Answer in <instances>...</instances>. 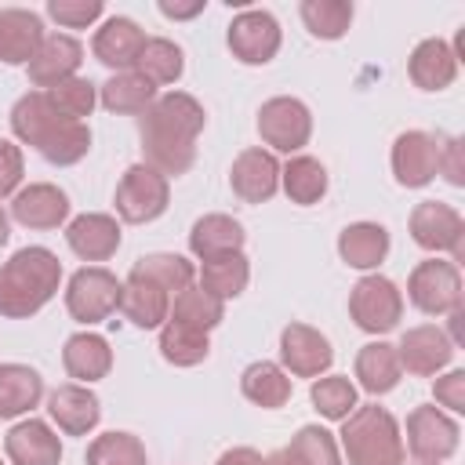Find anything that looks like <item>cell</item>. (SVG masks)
<instances>
[{
	"instance_id": "37",
	"label": "cell",
	"mask_w": 465,
	"mask_h": 465,
	"mask_svg": "<svg viewBox=\"0 0 465 465\" xmlns=\"http://www.w3.org/2000/svg\"><path fill=\"white\" fill-rule=\"evenodd\" d=\"M207 352H211V338L203 331L185 327V323H174V320H167L160 327V356L167 363H174V367H196V363L207 360Z\"/></svg>"
},
{
	"instance_id": "16",
	"label": "cell",
	"mask_w": 465,
	"mask_h": 465,
	"mask_svg": "<svg viewBox=\"0 0 465 465\" xmlns=\"http://www.w3.org/2000/svg\"><path fill=\"white\" fill-rule=\"evenodd\" d=\"M229 185L243 203H265L280 189V163L269 149L251 145L229 167Z\"/></svg>"
},
{
	"instance_id": "33",
	"label": "cell",
	"mask_w": 465,
	"mask_h": 465,
	"mask_svg": "<svg viewBox=\"0 0 465 465\" xmlns=\"http://www.w3.org/2000/svg\"><path fill=\"white\" fill-rule=\"evenodd\" d=\"M280 185H283L287 200L298 203V207L320 203L323 193H327V167H323L316 156L294 153V156L280 167Z\"/></svg>"
},
{
	"instance_id": "28",
	"label": "cell",
	"mask_w": 465,
	"mask_h": 465,
	"mask_svg": "<svg viewBox=\"0 0 465 465\" xmlns=\"http://www.w3.org/2000/svg\"><path fill=\"white\" fill-rule=\"evenodd\" d=\"M338 254L352 269H378L389 254V229L378 222H352L338 232Z\"/></svg>"
},
{
	"instance_id": "25",
	"label": "cell",
	"mask_w": 465,
	"mask_h": 465,
	"mask_svg": "<svg viewBox=\"0 0 465 465\" xmlns=\"http://www.w3.org/2000/svg\"><path fill=\"white\" fill-rule=\"evenodd\" d=\"M407 73H411V84L421 87V91H443L454 84L458 76V58H454V47L440 36H429L421 40L411 58H407Z\"/></svg>"
},
{
	"instance_id": "2",
	"label": "cell",
	"mask_w": 465,
	"mask_h": 465,
	"mask_svg": "<svg viewBox=\"0 0 465 465\" xmlns=\"http://www.w3.org/2000/svg\"><path fill=\"white\" fill-rule=\"evenodd\" d=\"M11 131L18 142L33 145L47 163L54 167H73L87 156L91 149V127L80 120L62 116L47 91H29L15 102L11 109Z\"/></svg>"
},
{
	"instance_id": "49",
	"label": "cell",
	"mask_w": 465,
	"mask_h": 465,
	"mask_svg": "<svg viewBox=\"0 0 465 465\" xmlns=\"http://www.w3.org/2000/svg\"><path fill=\"white\" fill-rule=\"evenodd\" d=\"M214 465H265V458H262L254 447H232V450H225Z\"/></svg>"
},
{
	"instance_id": "19",
	"label": "cell",
	"mask_w": 465,
	"mask_h": 465,
	"mask_svg": "<svg viewBox=\"0 0 465 465\" xmlns=\"http://www.w3.org/2000/svg\"><path fill=\"white\" fill-rule=\"evenodd\" d=\"M142 47H145V33H142V29H138V22H134V18H127V15H113V18H105V22H102V29H98V33H94V40H91L94 58H98L102 65L116 69V73L134 69V62H138V54H142Z\"/></svg>"
},
{
	"instance_id": "29",
	"label": "cell",
	"mask_w": 465,
	"mask_h": 465,
	"mask_svg": "<svg viewBox=\"0 0 465 465\" xmlns=\"http://www.w3.org/2000/svg\"><path fill=\"white\" fill-rule=\"evenodd\" d=\"M44 396V378L29 363H0V418L29 414Z\"/></svg>"
},
{
	"instance_id": "5",
	"label": "cell",
	"mask_w": 465,
	"mask_h": 465,
	"mask_svg": "<svg viewBox=\"0 0 465 465\" xmlns=\"http://www.w3.org/2000/svg\"><path fill=\"white\" fill-rule=\"evenodd\" d=\"M113 203H116V214L131 225L156 222L171 203V182L149 163H131L116 185Z\"/></svg>"
},
{
	"instance_id": "9",
	"label": "cell",
	"mask_w": 465,
	"mask_h": 465,
	"mask_svg": "<svg viewBox=\"0 0 465 465\" xmlns=\"http://www.w3.org/2000/svg\"><path fill=\"white\" fill-rule=\"evenodd\" d=\"M258 134L276 153H298L302 145H309L312 113L302 98L276 94V98L262 102V109H258Z\"/></svg>"
},
{
	"instance_id": "52",
	"label": "cell",
	"mask_w": 465,
	"mask_h": 465,
	"mask_svg": "<svg viewBox=\"0 0 465 465\" xmlns=\"http://www.w3.org/2000/svg\"><path fill=\"white\" fill-rule=\"evenodd\" d=\"M418 465H440V461H418Z\"/></svg>"
},
{
	"instance_id": "24",
	"label": "cell",
	"mask_w": 465,
	"mask_h": 465,
	"mask_svg": "<svg viewBox=\"0 0 465 465\" xmlns=\"http://www.w3.org/2000/svg\"><path fill=\"white\" fill-rule=\"evenodd\" d=\"M120 312H124L134 327H142V331L163 327L167 316H171V294H167L156 280L131 272V276L124 280V287H120Z\"/></svg>"
},
{
	"instance_id": "45",
	"label": "cell",
	"mask_w": 465,
	"mask_h": 465,
	"mask_svg": "<svg viewBox=\"0 0 465 465\" xmlns=\"http://www.w3.org/2000/svg\"><path fill=\"white\" fill-rule=\"evenodd\" d=\"M436 174H443L450 185H465V153L461 138L436 134Z\"/></svg>"
},
{
	"instance_id": "13",
	"label": "cell",
	"mask_w": 465,
	"mask_h": 465,
	"mask_svg": "<svg viewBox=\"0 0 465 465\" xmlns=\"http://www.w3.org/2000/svg\"><path fill=\"white\" fill-rule=\"evenodd\" d=\"M461 429L440 407H414L407 414V450L418 461H447L458 450Z\"/></svg>"
},
{
	"instance_id": "44",
	"label": "cell",
	"mask_w": 465,
	"mask_h": 465,
	"mask_svg": "<svg viewBox=\"0 0 465 465\" xmlns=\"http://www.w3.org/2000/svg\"><path fill=\"white\" fill-rule=\"evenodd\" d=\"M105 11L102 0H51L47 15L62 25V29H87L91 22H98Z\"/></svg>"
},
{
	"instance_id": "3",
	"label": "cell",
	"mask_w": 465,
	"mask_h": 465,
	"mask_svg": "<svg viewBox=\"0 0 465 465\" xmlns=\"http://www.w3.org/2000/svg\"><path fill=\"white\" fill-rule=\"evenodd\" d=\"M62 283V262L47 247H22L0 265V316L29 320L36 316Z\"/></svg>"
},
{
	"instance_id": "6",
	"label": "cell",
	"mask_w": 465,
	"mask_h": 465,
	"mask_svg": "<svg viewBox=\"0 0 465 465\" xmlns=\"http://www.w3.org/2000/svg\"><path fill=\"white\" fill-rule=\"evenodd\" d=\"M407 298L425 316H447L461 309V272L447 258H425L407 276Z\"/></svg>"
},
{
	"instance_id": "51",
	"label": "cell",
	"mask_w": 465,
	"mask_h": 465,
	"mask_svg": "<svg viewBox=\"0 0 465 465\" xmlns=\"http://www.w3.org/2000/svg\"><path fill=\"white\" fill-rule=\"evenodd\" d=\"M7 236H11V222H7V214H4V207H0V247L7 243Z\"/></svg>"
},
{
	"instance_id": "36",
	"label": "cell",
	"mask_w": 465,
	"mask_h": 465,
	"mask_svg": "<svg viewBox=\"0 0 465 465\" xmlns=\"http://www.w3.org/2000/svg\"><path fill=\"white\" fill-rule=\"evenodd\" d=\"M182 69H185V54H182V47L174 40L145 36V47H142V54L134 62V73H142L153 87H160V84L182 80Z\"/></svg>"
},
{
	"instance_id": "34",
	"label": "cell",
	"mask_w": 465,
	"mask_h": 465,
	"mask_svg": "<svg viewBox=\"0 0 465 465\" xmlns=\"http://www.w3.org/2000/svg\"><path fill=\"white\" fill-rule=\"evenodd\" d=\"M167 320H174V323H185V327H196V331H214L222 320H225V302L222 298H214V294H207L200 283H189L185 291H178L174 294V302H171V316Z\"/></svg>"
},
{
	"instance_id": "32",
	"label": "cell",
	"mask_w": 465,
	"mask_h": 465,
	"mask_svg": "<svg viewBox=\"0 0 465 465\" xmlns=\"http://www.w3.org/2000/svg\"><path fill=\"white\" fill-rule=\"evenodd\" d=\"M156 98V87L134 73V69H124V73H113L102 87H98V102L109 109V113H127V116H142Z\"/></svg>"
},
{
	"instance_id": "43",
	"label": "cell",
	"mask_w": 465,
	"mask_h": 465,
	"mask_svg": "<svg viewBox=\"0 0 465 465\" xmlns=\"http://www.w3.org/2000/svg\"><path fill=\"white\" fill-rule=\"evenodd\" d=\"M291 447L302 454L305 465H341V450H338V440L320 429V425H302L291 440Z\"/></svg>"
},
{
	"instance_id": "41",
	"label": "cell",
	"mask_w": 465,
	"mask_h": 465,
	"mask_svg": "<svg viewBox=\"0 0 465 465\" xmlns=\"http://www.w3.org/2000/svg\"><path fill=\"white\" fill-rule=\"evenodd\" d=\"M131 272L156 280L167 294H178V291H185V287L196 280V269H193L189 258H182V254H163V251H160V254H145V258H138Z\"/></svg>"
},
{
	"instance_id": "38",
	"label": "cell",
	"mask_w": 465,
	"mask_h": 465,
	"mask_svg": "<svg viewBox=\"0 0 465 465\" xmlns=\"http://www.w3.org/2000/svg\"><path fill=\"white\" fill-rule=\"evenodd\" d=\"M302 22L320 40H341L352 25V4L345 0H302Z\"/></svg>"
},
{
	"instance_id": "53",
	"label": "cell",
	"mask_w": 465,
	"mask_h": 465,
	"mask_svg": "<svg viewBox=\"0 0 465 465\" xmlns=\"http://www.w3.org/2000/svg\"><path fill=\"white\" fill-rule=\"evenodd\" d=\"M0 465H4V461H0Z\"/></svg>"
},
{
	"instance_id": "15",
	"label": "cell",
	"mask_w": 465,
	"mask_h": 465,
	"mask_svg": "<svg viewBox=\"0 0 465 465\" xmlns=\"http://www.w3.org/2000/svg\"><path fill=\"white\" fill-rule=\"evenodd\" d=\"M80 62H84V44L76 36H69V33H47L44 44H40V51L25 65L29 69V84L40 87V91H51V87L73 80L76 69H80Z\"/></svg>"
},
{
	"instance_id": "46",
	"label": "cell",
	"mask_w": 465,
	"mask_h": 465,
	"mask_svg": "<svg viewBox=\"0 0 465 465\" xmlns=\"http://www.w3.org/2000/svg\"><path fill=\"white\" fill-rule=\"evenodd\" d=\"M22 171H25V160H22V149L7 138H0V200L18 193L22 185Z\"/></svg>"
},
{
	"instance_id": "27",
	"label": "cell",
	"mask_w": 465,
	"mask_h": 465,
	"mask_svg": "<svg viewBox=\"0 0 465 465\" xmlns=\"http://www.w3.org/2000/svg\"><path fill=\"white\" fill-rule=\"evenodd\" d=\"M243 225L229 214H203L193 222L189 229V251L200 258V262H211V258H222V254H236L243 251Z\"/></svg>"
},
{
	"instance_id": "30",
	"label": "cell",
	"mask_w": 465,
	"mask_h": 465,
	"mask_svg": "<svg viewBox=\"0 0 465 465\" xmlns=\"http://www.w3.org/2000/svg\"><path fill=\"white\" fill-rule=\"evenodd\" d=\"M400 356H396V345L389 341H367L360 352H356V378L360 385L371 392V396H385L400 385Z\"/></svg>"
},
{
	"instance_id": "21",
	"label": "cell",
	"mask_w": 465,
	"mask_h": 465,
	"mask_svg": "<svg viewBox=\"0 0 465 465\" xmlns=\"http://www.w3.org/2000/svg\"><path fill=\"white\" fill-rule=\"evenodd\" d=\"M65 243L84 262H105L120 247V222L113 214H102V211L76 214L65 225Z\"/></svg>"
},
{
	"instance_id": "8",
	"label": "cell",
	"mask_w": 465,
	"mask_h": 465,
	"mask_svg": "<svg viewBox=\"0 0 465 465\" xmlns=\"http://www.w3.org/2000/svg\"><path fill=\"white\" fill-rule=\"evenodd\" d=\"M349 316L367 334H389L403 316V294L389 276L371 272L349 291Z\"/></svg>"
},
{
	"instance_id": "23",
	"label": "cell",
	"mask_w": 465,
	"mask_h": 465,
	"mask_svg": "<svg viewBox=\"0 0 465 465\" xmlns=\"http://www.w3.org/2000/svg\"><path fill=\"white\" fill-rule=\"evenodd\" d=\"M44 22L36 11L25 7H0V62L29 65L44 44Z\"/></svg>"
},
{
	"instance_id": "31",
	"label": "cell",
	"mask_w": 465,
	"mask_h": 465,
	"mask_svg": "<svg viewBox=\"0 0 465 465\" xmlns=\"http://www.w3.org/2000/svg\"><path fill=\"white\" fill-rule=\"evenodd\" d=\"M240 392L254 403V407H265V411H276L291 400V378L280 363L272 360H254L243 367L240 374Z\"/></svg>"
},
{
	"instance_id": "42",
	"label": "cell",
	"mask_w": 465,
	"mask_h": 465,
	"mask_svg": "<svg viewBox=\"0 0 465 465\" xmlns=\"http://www.w3.org/2000/svg\"><path fill=\"white\" fill-rule=\"evenodd\" d=\"M47 98H51V105L62 113V116H69V120H87L91 116V109H94V102H98V84H91V80H84V76H73V80H65V84H58V87H51L47 91Z\"/></svg>"
},
{
	"instance_id": "22",
	"label": "cell",
	"mask_w": 465,
	"mask_h": 465,
	"mask_svg": "<svg viewBox=\"0 0 465 465\" xmlns=\"http://www.w3.org/2000/svg\"><path fill=\"white\" fill-rule=\"evenodd\" d=\"M4 450H7V461L11 465H58L62 461V440L40 418L18 421L4 436Z\"/></svg>"
},
{
	"instance_id": "20",
	"label": "cell",
	"mask_w": 465,
	"mask_h": 465,
	"mask_svg": "<svg viewBox=\"0 0 465 465\" xmlns=\"http://www.w3.org/2000/svg\"><path fill=\"white\" fill-rule=\"evenodd\" d=\"M11 218L25 229H58L69 218V196L51 182H33L15 193Z\"/></svg>"
},
{
	"instance_id": "47",
	"label": "cell",
	"mask_w": 465,
	"mask_h": 465,
	"mask_svg": "<svg viewBox=\"0 0 465 465\" xmlns=\"http://www.w3.org/2000/svg\"><path fill=\"white\" fill-rule=\"evenodd\" d=\"M432 396H436V403L447 407L450 414H461V411H465V371L454 367V371H447L443 378H436Z\"/></svg>"
},
{
	"instance_id": "35",
	"label": "cell",
	"mask_w": 465,
	"mask_h": 465,
	"mask_svg": "<svg viewBox=\"0 0 465 465\" xmlns=\"http://www.w3.org/2000/svg\"><path fill=\"white\" fill-rule=\"evenodd\" d=\"M247 280H251V265L243 258V251L236 254H222V258H211V262H200V287L222 302L236 298L247 291Z\"/></svg>"
},
{
	"instance_id": "26",
	"label": "cell",
	"mask_w": 465,
	"mask_h": 465,
	"mask_svg": "<svg viewBox=\"0 0 465 465\" xmlns=\"http://www.w3.org/2000/svg\"><path fill=\"white\" fill-rule=\"evenodd\" d=\"M62 367L69 378H76L80 385H91L98 378H105L113 371V349L102 334L94 331H80V334H69L65 338V349H62Z\"/></svg>"
},
{
	"instance_id": "10",
	"label": "cell",
	"mask_w": 465,
	"mask_h": 465,
	"mask_svg": "<svg viewBox=\"0 0 465 465\" xmlns=\"http://www.w3.org/2000/svg\"><path fill=\"white\" fill-rule=\"evenodd\" d=\"M407 225H411V240L418 247L436 251V254L447 251L450 262H461V251H465V222H461V214L450 203H443V200H421L411 211Z\"/></svg>"
},
{
	"instance_id": "1",
	"label": "cell",
	"mask_w": 465,
	"mask_h": 465,
	"mask_svg": "<svg viewBox=\"0 0 465 465\" xmlns=\"http://www.w3.org/2000/svg\"><path fill=\"white\" fill-rule=\"evenodd\" d=\"M203 124H207V113L193 94H185V91L156 94L153 105L138 116L145 163L156 167L163 178L185 174L196 160V138H200Z\"/></svg>"
},
{
	"instance_id": "18",
	"label": "cell",
	"mask_w": 465,
	"mask_h": 465,
	"mask_svg": "<svg viewBox=\"0 0 465 465\" xmlns=\"http://www.w3.org/2000/svg\"><path fill=\"white\" fill-rule=\"evenodd\" d=\"M47 414H51V421H54L65 436H87V432L102 421V403H98V396H94L87 385L69 381V385L51 389V396H47Z\"/></svg>"
},
{
	"instance_id": "48",
	"label": "cell",
	"mask_w": 465,
	"mask_h": 465,
	"mask_svg": "<svg viewBox=\"0 0 465 465\" xmlns=\"http://www.w3.org/2000/svg\"><path fill=\"white\" fill-rule=\"evenodd\" d=\"M207 7V0H189V4H171V0H160V15L163 18H174V22H185V18H196L200 11Z\"/></svg>"
},
{
	"instance_id": "17",
	"label": "cell",
	"mask_w": 465,
	"mask_h": 465,
	"mask_svg": "<svg viewBox=\"0 0 465 465\" xmlns=\"http://www.w3.org/2000/svg\"><path fill=\"white\" fill-rule=\"evenodd\" d=\"M392 174L403 189H421L436 178V134L403 131L392 142Z\"/></svg>"
},
{
	"instance_id": "39",
	"label": "cell",
	"mask_w": 465,
	"mask_h": 465,
	"mask_svg": "<svg viewBox=\"0 0 465 465\" xmlns=\"http://www.w3.org/2000/svg\"><path fill=\"white\" fill-rule=\"evenodd\" d=\"M84 465H145V443L134 432H102L87 443Z\"/></svg>"
},
{
	"instance_id": "7",
	"label": "cell",
	"mask_w": 465,
	"mask_h": 465,
	"mask_svg": "<svg viewBox=\"0 0 465 465\" xmlns=\"http://www.w3.org/2000/svg\"><path fill=\"white\" fill-rule=\"evenodd\" d=\"M120 287H124V280H116L105 265H84V269H76L69 276L65 309L84 327L102 323L109 312L120 309Z\"/></svg>"
},
{
	"instance_id": "11",
	"label": "cell",
	"mask_w": 465,
	"mask_h": 465,
	"mask_svg": "<svg viewBox=\"0 0 465 465\" xmlns=\"http://www.w3.org/2000/svg\"><path fill=\"white\" fill-rule=\"evenodd\" d=\"M280 22L262 11V7H247L240 11L232 22H229V33H225V44L232 51V58H240L243 65H265L276 58L280 51Z\"/></svg>"
},
{
	"instance_id": "14",
	"label": "cell",
	"mask_w": 465,
	"mask_h": 465,
	"mask_svg": "<svg viewBox=\"0 0 465 465\" xmlns=\"http://www.w3.org/2000/svg\"><path fill=\"white\" fill-rule=\"evenodd\" d=\"M396 356H400V367L407 374L432 378L454 360V345H450L447 331H440L436 323H418V327L403 331V338L396 345Z\"/></svg>"
},
{
	"instance_id": "4",
	"label": "cell",
	"mask_w": 465,
	"mask_h": 465,
	"mask_svg": "<svg viewBox=\"0 0 465 465\" xmlns=\"http://www.w3.org/2000/svg\"><path fill=\"white\" fill-rule=\"evenodd\" d=\"M338 447L349 465H403L400 421L378 403H363L341 421Z\"/></svg>"
},
{
	"instance_id": "50",
	"label": "cell",
	"mask_w": 465,
	"mask_h": 465,
	"mask_svg": "<svg viewBox=\"0 0 465 465\" xmlns=\"http://www.w3.org/2000/svg\"><path fill=\"white\" fill-rule=\"evenodd\" d=\"M265 465H305V461H302V454H298V450H294V447L287 443V447L272 450V454L265 458Z\"/></svg>"
},
{
	"instance_id": "40",
	"label": "cell",
	"mask_w": 465,
	"mask_h": 465,
	"mask_svg": "<svg viewBox=\"0 0 465 465\" xmlns=\"http://www.w3.org/2000/svg\"><path fill=\"white\" fill-rule=\"evenodd\" d=\"M309 400L312 407L331 418V421H345L360 403H356V385L345 378V374H327V378H316L312 389H309Z\"/></svg>"
},
{
	"instance_id": "12",
	"label": "cell",
	"mask_w": 465,
	"mask_h": 465,
	"mask_svg": "<svg viewBox=\"0 0 465 465\" xmlns=\"http://www.w3.org/2000/svg\"><path fill=\"white\" fill-rule=\"evenodd\" d=\"M334 363V349L331 341L309 327V323H298L291 320L283 331H280V367L294 378H320L327 374Z\"/></svg>"
}]
</instances>
